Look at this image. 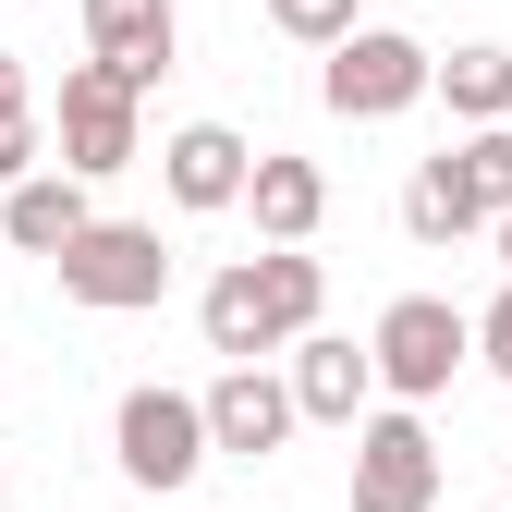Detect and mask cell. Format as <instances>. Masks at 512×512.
<instances>
[{"label": "cell", "mask_w": 512, "mask_h": 512, "mask_svg": "<svg viewBox=\"0 0 512 512\" xmlns=\"http://www.w3.org/2000/svg\"><path fill=\"white\" fill-rule=\"evenodd\" d=\"M476 354H488V378H500V391H512V281L476 305Z\"/></svg>", "instance_id": "obj_19"}, {"label": "cell", "mask_w": 512, "mask_h": 512, "mask_svg": "<svg viewBox=\"0 0 512 512\" xmlns=\"http://www.w3.org/2000/svg\"><path fill=\"white\" fill-rule=\"evenodd\" d=\"M354 512H439V439L415 403H378L354 427Z\"/></svg>", "instance_id": "obj_7"}, {"label": "cell", "mask_w": 512, "mask_h": 512, "mask_svg": "<svg viewBox=\"0 0 512 512\" xmlns=\"http://www.w3.org/2000/svg\"><path fill=\"white\" fill-rule=\"evenodd\" d=\"M317 305H330V269L305 244H269V256H232V269L196 293V330L220 366H269L293 342H317Z\"/></svg>", "instance_id": "obj_1"}, {"label": "cell", "mask_w": 512, "mask_h": 512, "mask_svg": "<svg viewBox=\"0 0 512 512\" xmlns=\"http://www.w3.org/2000/svg\"><path fill=\"white\" fill-rule=\"evenodd\" d=\"M293 415L305 427H366L378 415V354L366 342H330V330H317V342H293Z\"/></svg>", "instance_id": "obj_10"}, {"label": "cell", "mask_w": 512, "mask_h": 512, "mask_svg": "<svg viewBox=\"0 0 512 512\" xmlns=\"http://www.w3.org/2000/svg\"><path fill=\"white\" fill-rule=\"evenodd\" d=\"M61 293H74L86 317H135V305H159V293H171V244H159V220H98L74 256H61Z\"/></svg>", "instance_id": "obj_6"}, {"label": "cell", "mask_w": 512, "mask_h": 512, "mask_svg": "<svg viewBox=\"0 0 512 512\" xmlns=\"http://www.w3.org/2000/svg\"><path fill=\"white\" fill-rule=\"evenodd\" d=\"M0 500H13V476H0Z\"/></svg>", "instance_id": "obj_21"}, {"label": "cell", "mask_w": 512, "mask_h": 512, "mask_svg": "<svg viewBox=\"0 0 512 512\" xmlns=\"http://www.w3.org/2000/svg\"><path fill=\"white\" fill-rule=\"evenodd\" d=\"M110 452H122V488H147V500H183L208 464H220V439H208V391H171V378H135V391L110 403Z\"/></svg>", "instance_id": "obj_2"}, {"label": "cell", "mask_w": 512, "mask_h": 512, "mask_svg": "<svg viewBox=\"0 0 512 512\" xmlns=\"http://www.w3.org/2000/svg\"><path fill=\"white\" fill-rule=\"evenodd\" d=\"M256 232H269V244H317V220H330V171H317V159H293V147H269V159H256Z\"/></svg>", "instance_id": "obj_13"}, {"label": "cell", "mask_w": 512, "mask_h": 512, "mask_svg": "<svg viewBox=\"0 0 512 512\" xmlns=\"http://www.w3.org/2000/svg\"><path fill=\"white\" fill-rule=\"evenodd\" d=\"M37 147H49V122H37V74H25V49H0V196L49 171Z\"/></svg>", "instance_id": "obj_16"}, {"label": "cell", "mask_w": 512, "mask_h": 512, "mask_svg": "<svg viewBox=\"0 0 512 512\" xmlns=\"http://www.w3.org/2000/svg\"><path fill=\"white\" fill-rule=\"evenodd\" d=\"M439 110H452L464 122V135H500V122H512V49H452V61H439Z\"/></svg>", "instance_id": "obj_14"}, {"label": "cell", "mask_w": 512, "mask_h": 512, "mask_svg": "<svg viewBox=\"0 0 512 512\" xmlns=\"http://www.w3.org/2000/svg\"><path fill=\"white\" fill-rule=\"evenodd\" d=\"M183 49V13L171 0H86V61H110L122 86H159Z\"/></svg>", "instance_id": "obj_11"}, {"label": "cell", "mask_w": 512, "mask_h": 512, "mask_svg": "<svg viewBox=\"0 0 512 512\" xmlns=\"http://www.w3.org/2000/svg\"><path fill=\"white\" fill-rule=\"evenodd\" d=\"M500 269H512V220H500Z\"/></svg>", "instance_id": "obj_20"}, {"label": "cell", "mask_w": 512, "mask_h": 512, "mask_svg": "<svg viewBox=\"0 0 512 512\" xmlns=\"http://www.w3.org/2000/svg\"><path fill=\"white\" fill-rule=\"evenodd\" d=\"M0 256H13V244H0Z\"/></svg>", "instance_id": "obj_22"}, {"label": "cell", "mask_w": 512, "mask_h": 512, "mask_svg": "<svg viewBox=\"0 0 512 512\" xmlns=\"http://www.w3.org/2000/svg\"><path fill=\"white\" fill-rule=\"evenodd\" d=\"M86 232H98V208H86L74 171H37V183H13V196H0V244H13V256H49V269H61Z\"/></svg>", "instance_id": "obj_12"}, {"label": "cell", "mask_w": 512, "mask_h": 512, "mask_svg": "<svg viewBox=\"0 0 512 512\" xmlns=\"http://www.w3.org/2000/svg\"><path fill=\"white\" fill-rule=\"evenodd\" d=\"M269 25H281L293 49H342V37H354L366 13H354V0H269Z\"/></svg>", "instance_id": "obj_18"}, {"label": "cell", "mask_w": 512, "mask_h": 512, "mask_svg": "<svg viewBox=\"0 0 512 512\" xmlns=\"http://www.w3.org/2000/svg\"><path fill=\"white\" fill-rule=\"evenodd\" d=\"M49 122H61V171H74V183H110V171L147 159V86H122L110 61H74Z\"/></svg>", "instance_id": "obj_5"}, {"label": "cell", "mask_w": 512, "mask_h": 512, "mask_svg": "<svg viewBox=\"0 0 512 512\" xmlns=\"http://www.w3.org/2000/svg\"><path fill=\"white\" fill-rule=\"evenodd\" d=\"M366 354H378V391L427 415V403L464 378V354H476V317H464L452 293H391V305H378V330H366Z\"/></svg>", "instance_id": "obj_3"}, {"label": "cell", "mask_w": 512, "mask_h": 512, "mask_svg": "<svg viewBox=\"0 0 512 512\" xmlns=\"http://www.w3.org/2000/svg\"><path fill=\"white\" fill-rule=\"evenodd\" d=\"M256 159H269V147H244L232 122H183V135L159 147V183H171V208H183V220H220V208L256 196Z\"/></svg>", "instance_id": "obj_8"}, {"label": "cell", "mask_w": 512, "mask_h": 512, "mask_svg": "<svg viewBox=\"0 0 512 512\" xmlns=\"http://www.w3.org/2000/svg\"><path fill=\"white\" fill-rule=\"evenodd\" d=\"M293 427H305L293 415V378H269V366H220L208 378V439H220L232 464H269Z\"/></svg>", "instance_id": "obj_9"}, {"label": "cell", "mask_w": 512, "mask_h": 512, "mask_svg": "<svg viewBox=\"0 0 512 512\" xmlns=\"http://www.w3.org/2000/svg\"><path fill=\"white\" fill-rule=\"evenodd\" d=\"M403 232H415V244H464V232H488V208L464 196L452 147H439V159H415V183H403Z\"/></svg>", "instance_id": "obj_15"}, {"label": "cell", "mask_w": 512, "mask_h": 512, "mask_svg": "<svg viewBox=\"0 0 512 512\" xmlns=\"http://www.w3.org/2000/svg\"><path fill=\"white\" fill-rule=\"evenodd\" d=\"M317 98H330L342 122H403L415 98H439V49L403 37V25H354L330 49V74H317Z\"/></svg>", "instance_id": "obj_4"}, {"label": "cell", "mask_w": 512, "mask_h": 512, "mask_svg": "<svg viewBox=\"0 0 512 512\" xmlns=\"http://www.w3.org/2000/svg\"><path fill=\"white\" fill-rule=\"evenodd\" d=\"M452 171H464V196L488 208V232L512 220V122L500 135H452Z\"/></svg>", "instance_id": "obj_17"}]
</instances>
